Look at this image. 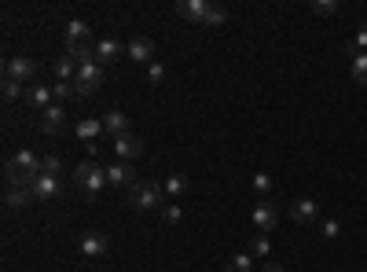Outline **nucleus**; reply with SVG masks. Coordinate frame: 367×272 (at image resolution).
Instances as JSON below:
<instances>
[{
  "instance_id": "9",
  "label": "nucleus",
  "mask_w": 367,
  "mask_h": 272,
  "mask_svg": "<svg viewBox=\"0 0 367 272\" xmlns=\"http://www.w3.org/2000/svg\"><path fill=\"white\" fill-rule=\"evenodd\" d=\"M253 225H258V232H272L276 225H279V210H276V202H258V206H253Z\"/></svg>"
},
{
  "instance_id": "3",
  "label": "nucleus",
  "mask_w": 367,
  "mask_h": 272,
  "mask_svg": "<svg viewBox=\"0 0 367 272\" xmlns=\"http://www.w3.org/2000/svg\"><path fill=\"white\" fill-rule=\"evenodd\" d=\"M162 184H154V181H136L129 188V202L136 206V210H154V206H162Z\"/></svg>"
},
{
  "instance_id": "19",
  "label": "nucleus",
  "mask_w": 367,
  "mask_h": 272,
  "mask_svg": "<svg viewBox=\"0 0 367 272\" xmlns=\"http://www.w3.org/2000/svg\"><path fill=\"white\" fill-rule=\"evenodd\" d=\"M121 56V44L114 41V37H107V41H100L95 44V63H100V67H107V63H114Z\"/></svg>"
},
{
  "instance_id": "14",
  "label": "nucleus",
  "mask_w": 367,
  "mask_h": 272,
  "mask_svg": "<svg viewBox=\"0 0 367 272\" xmlns=\"http://www.w3.org/2000/svg\"><path fill=\"white\" fill-rule=\"evenodd\" d=\"M291 217L298 221V225H312V221L320 217V206H316L312 199H298V202L291 206Z\"/></svg>"
},
{
  "instance_id": "31",
  "label": "nucleus",
  "mask_w": 367,
  "mask_h": 272,
  "mask_svg": "<svg viewBox=\"0 0 367 272\" xmlns=\"http://www.w3.org/2000/svg\"><path fill=\"white\" fill-rule=\"evenodd\" d=\"M250 258H268V239H265V235H258V239L250 243Z\"/></svg>"
},
{
  "instance_id": "13",
  "label": "nucleus",
  "mask_w": 367,
  "mask_h": 272,
  "mask_svg": "<svg viewBox=\"0 0 367 272\" xmlns=\"http://www.w3.org/2000/svg\"><path fill=\"white\" fill-rule=\"evenodd\" d=\"M177 11L184 15L187 22H199V26H202L206 11H210V0H180V4H177Z\"/></svg>"
},
{
  "instance_id": "30",
  "label": "nucleus",
  "mask_w": 367,
  "mask_h": 272,
  "mask_svg": "<svg viewBox=\"0 0 367 272\" xmlns=\"http://www.w3.org/2000/svg\"><path fill=\"white\" fill-rule=\"evenodd\" d=\"M162 217H166V225H180V217H184V210H180V206H162Z\"/></svg>"
},
{
  "instance_id": "21",
  "label": "nucleus",
  "mask_w": 367,
  "mask_h": 272,
  "mask_svg": "<svg viewBox=\"0 0 367 272\" xmlns=\"http://www.w3.org/2000/svg\"><path fill=\"white\" fill-rule=\"evenodd\" d=\"M187 188H191V181L184 177V173H173V177L162 184V191H166V195H184Z\"/></svg>"
},
{
  "instance_id": "4",
  "label": "nucleus",
  "mask_w": 367,
  "mask_h": 272,
  "mask_svg": "<svg viewBox=\"0 0 367 272\" xmlns=\"http://www.w3.org/2000/svg\"><path fill=\"white\" fill-rule=\"evenodd\" d=\"M100 85H103V67H100V63H85V67H77V77H74L77 96H92Z\"/></svg>"
},
{
  "instance_id": "6",
  "label": "nucleus",
  "mask_w": 367,
  "mask_h": 272,
  "mask_svg": "<svg viewBox=\"0 0 367 272\" xmlns=\"http://www.w3.org/2000/svg\"><path fill=\"white\" fill-rule=\"evenodd\" d=\"M110 148H114V155L121 158V162H133V158L143 155V140L136 133H121V136L110 140Z\"/></svg>"
},
{
  "instance_id": "11",
  "label": "nucleus",
  "mask_w": 367,
  "mask_h": 272,
  "mask_svg": "<svg viewBox=\"0 0 367 272\" xmlns=\"http://www.w3.org/2000/svg\"><path fill=\"white\" fill-rule=\"evenodd\" d=\"M125 52H129V59H136V63H154V44H151V37H133L129 44H125Z\"/></svg>"
},
{
  "instance_id": "17",
  "label": "nucleus",
  "mask_w": 367,
  "mask_h": 272,
  "mask_svg": "<svg viewBox=\"0 0 367 272\" xmlns=\"http://www.w3.org/2000/svg\"><path fill=\"white\" fill-rule=\"evenodd\" d=\"M29 202H34V191H29V188H8L4 191V206H8V210H26Z\"/></svg>"
},
{
  "instance_id": "23",
  "label": "nucleus",
  "mask_w": 367,
  "mask_h": 272,
  "mask_svg": "<svg viewBox=\"0 0 367 272\" xmlns=\"http://www.w3.org/2000/svg\"><path fill=\"white\" fill-rule=\"evenodd\" d=\"M52 96H55V103L62 107L67 100H74V96H77V89H74V82H55L52 85Z\"/></svg>"
},
{
  "instance_id": "1",
  "label": "nucleus",
  "mask_w": 367,
  "mask_h": 272,
  "mask_svg": "<svg viewBox=\"0 0 367 272\" xmlns=\"http://www.w3.org/2000/svg\"><path fill=\"white\" fill-rule=\"evenodd\" d=\"M37 177H41V158H37V155L19 151V155L8 158V166H4V181H8V188H34Z\"/></svg>"
},
{
  "instance_id": "16",
  "label": "nucleus",
  "mask_w": 367,
  "mask_h": 272,
  "mask_svg": "<svg viewBox=\"0 0 367 272\" xmlns=\"http://www.w3.org/2000/svg\"><path fill=\"white\" fill-rule=\"evenodd\" d=\"M77 140H85V143H95L100 140V133H103V118H81L77 122Z\"/></svg>"
},
{
  "instance_id": "2",
  "label": "nucleus",
  "mask_w": 367,
  "mask_h": 272,
  "mask_svg": "<svg viewBox=\"0 0 367 272\" xmlns=\"http://www.w3.org/2000/svg\"><path fill=\"white\" fill-rule=\"evenodd\" d=\"M74 188L81 191V195L95 199V195H100V191L107 188V169L95 166V162H81V166L74 169Z\"/></svg>"
},
{
  "instance_id": "24",
  "label": "nucleus",
  "mask_w": 367,
  "mask_h": 272,
  "mask_svg": "<svg viewBox=\"0 0 367 272\" xmlns=\"http://www.w3.org/2000/svg\"><path fill=\"white\" fill-rule=\"evenodd\" d=\"M253 268V258H250V250H243V254H235V258L225 265V272H250Z\"/></svg>"
},
{
  "instance_id": "29",
  "label": "nucleus",
  "mask_w": 367,
  "mask_h": 272,
  "mask_svg": "<svg viewBox=\"0 0 367 272\" xmlns=\"http://www.w3.org/2000/svg\"><path fill=\"white\" fill-rule=\"evenodd\" d=\"M147 82L151 85H162L166 82V67H162V63H151V67H147Z\"/></svg>"
},
{
  "instance_id": "33",
  "label": "nucleus",
  "mask_w": 367,
  "mask_h": 272,
  "mask_svg": "<svg viewBox=\"0 0 367 272\" xmlns=\"http://www.w3.org/2000/svg\"><path fill=\"white\" fill-rule=\"evenodd\" d=\"M334 11H338L334 0H320V4H312V15H334Z\"/></svg>"
},
{
  "instance_id": "5",
  "label": "nucleus",
  "mask_w": 367,
  "mask_h": 272,
  "mask_svg": "<svg viewBox=\"0 0 367 272\" xmlns=\"http://www.w3.org/2000/svg\"><path fill=\"white\" fill-rule=\"evenodd\" d=\"M34 74H37V63L29 59V56H11L4 63V77H8V82L26 85V82H34Z\"/></svg>"
},
{
  "instance_id": "32",
  "label": "nucleus",
  "mask_w": 367,
  "mask_h": 272,
  "mask_svg": "<svg viewBox=\"0 0 367 272\" xmlns=\"http://www.w3.org/2000/svg\"><path fill=\"white\" fill-rule=\"evenodd\" d=\"M320 235H323V239H338V235H342V225H338V221H323V225H320Z\"/></svg>"
},
{
  "instance_id": "35",
  "label": "nucleus",
  "mask_w": 367,
  "mask_h": 272,
  "mask_svg": "<svg viewBox=\"0 0 367 272\" xmlns=\"http://www.w3.org/2000/svg\"><path fill=\"white\" fill-rule=\"evenodd\" d=\"M363 48H367V26L356 30V52H363Z\"/></svg>"
},
{
  "instance_id": "25",
  "label": "nucleus",
  "mask_w": 367,
  "mask_h": 272,
  "mask_svg": "<svg viewBox=\"0 0 367 272\" xmlns=\"http://www.w3.org/2000/svg\"><path fill=\"white\" fill-rule=\"evenodd\" d=\"M228 22V11L220 8V4H210V11H206V19H202V26H225Z\"/></svg>"
},
{
  "instance_id": "7",
  "label": "nucleus",
  "mask_w": 367,
  "mask_h": 272,
  "mask_svg": "<svg viewBox=\"0 0 367 272\" xmlns=\"http://www.w3.org/2000/svg\"><path fill=\"white\" fill-rule=\"evenodd\" d=\"M62 129H67V110H62L59 103H52L48 110H41V133H48V136H59Z\"/></svg>"
},
{
  "instance_id": "34",
  "label": "nucleus",
  "mask_w": 367,
  "mask_h": 272,
  "mask_svg": "<svg viewBox=\"0 0 367 272\" xmlns=\"http://www.w3.org/2000/svg\"><path fill=\"white\" fill-rule=\"evenodd\" d=\"M253 191H272V177H268V173H258V177H253Z\"/></svg>"
},
{
  "instance_id": "15",
  "label": "nucleus",
  "mask_w": 367,
  "mask_h": 272,
  "mask_svg": "<svg viewBox=\"0 0 367 272\" xmlns=\"http://www.w3.org/2000/svg\"><path fill=\"white\" fill-rule=\"evenodd\" d=\"M103 129L110 133V140L121 136V133H129V115H125V110H107V115H103Z\"/></svg>"
},
{
  "instance_id": "26",
  "label": "nucleus",
  "mask_w": 367,
  "mask_h": 272,
  "mask_svg": "<svg viewBox=\"0 0 367 272\" xmlns=\"http://www.w3.org/2000/svg\"><path fill=\"white\" fill-rule=\"evenodd\" d=\"M67 41H88V22H81V19L67 22Z\"/></svg>"
},
{
  "instance_id": "12",
  "label": "nucleus",
  "mask_w": 367,
  "mask_h": 272,
  "mask_svg": "<svg viewBox=\"0 0 367 272\" xmlns=\"http://www.w3.org/2000/svg\"><path fill=\"white\" fill-rule=\"evenodd\" d=\"M26 103H29V107H37V110H48V107L55 103L52 85H29V89H26Z\"/></svg>"
},
{
  "instance_id": "18",
  "label": "nucleus",
  "mask_w": 367,
  "mask_h": 272,
  "mask_svg": "<svg viewBox=\"0 0 367 272\" xmlns=\"http://www.w3.org/2000/svg\"><path fill=\"white\" fill-rule=\"evenodd\" d=\"M29 191H34V199H55L59 195V177H48V173H41V177H37V184L34 188H29Z\"/></svg>"
},
{
  "instance_id": "8",
  "label": "nucleus",
  "mask_w": 367,
  "mask_h": 272,
  "mask_svg": "<svg viewBox=\"0 0 367 272\" xmlns=\"http://www.w3.org/2000/svg\"><path fill=\"white\" fill-rule=\"evenodd\" d=\"M107 250H110V239L103 232H85L81 235V254H85V258L100 261V258H107Z\"/></svg>"
},
{
  "instance_id": "28",
  "label": "nucleus",
  "mask_w": 367,
  "mask_h": 272,
  "mask_svg": "<svg viewBox=\"0 0 367 272\" xmlns=\"http://www.w3.org/2000/svg\"><path fill=\"white\" fill-rule=\"evenodd\" d=\"M41 173H48V177H59V173H62L59 155H44V158H41Z\"/></svg>"
},
{
  "instance_id": "27",
  "label": "nucleus",
  "mask_w": 367,
  "mask_h": 272,
  "mask_svg": "<svg viewBox=\"0 0 367 272\" xmlns=\"http://www.w3.org/2000/svg\"><path fill=\"white\" fill-rule=\"evenodd\" d=\"M0 96H4L8 103H15L19 96H26V89H22L19 82H8V77H4V85H0Z\"/></svg>"
},
{
  "instance_id": "20",
  "label": "nucleus",
  "mask_w": 367,
  "mask_h": 272,
  "mask_svg": "<svg viewBox=\"0 0 367 272\" xmlns=\"http://www.w3.org/2000/svg\"><path fill=\"white\" fill-rule=\"evenodd\" d=\"M55 74H59V82H74V77H77V63H74L67 52H62V56L55 59Z\"/></svg>"
},
{
  "instance_id": "10",
  "label": "nucleus",
  "mask_w": 367,
  "mask_h": 272,
  "mask_svg": "<svg viewBox=\"0 0 367 272\" xmlns=\"http://www.w3.org/2000/svg\"><path fill=\"white\" fill-rule=\"evenodd\" d=\"M107 184H114V188H133V184H136V166H133V162H114V166H107Z\"/></svg>"
},
{
  "instance_id": "22",
  "label": "nucleus",
  "mask_w": 367,
  "mask_h": 272,
  "mask_svg": "<svg viewBox=\"0 0 367 272\" xmlns=\"http://www.w3.org/2000/svg\"><path fill=\"white\" fill-rule=\"evenodd\" d=\"M349 70H353V82L367 89V52H356L353 56V67H349Z\"/></svg>"
},
{
  "instance_id": "36",
  "label": "nucleus",
  "mask_w": 367,
  "mask_h": 272,
  "mask_svg": "<svg viewBox=\"0 0 367 272\" xmlns=\"http://www.w3.org/2000/svg\"><path fill=\"white\" fill-rule=\"evenodd\" d=\"M265 272H286L283 265H265Z\"/></svg>"
}]
</instances>
